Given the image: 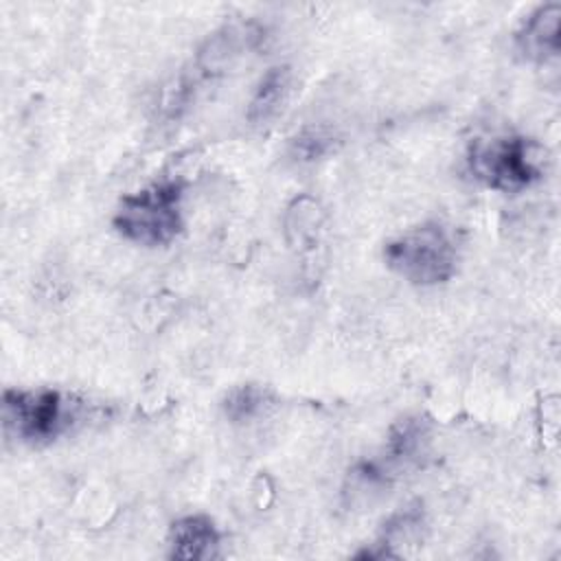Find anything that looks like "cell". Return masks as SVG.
<instances>
[{
  "label": "cell",
  "mask_w": 561,
  "mask_h": 561,
  "mask_svg": "<svg viewBox=\"0 0 561 561\" xmlns=\"http://www.w3.org/2000/svg\"><path fill=\"white\" fill-rule=\"evenodd\" d=\"M182 195V184L173 180L156 182L142 191L129 193L118 202L114 228L127 241L138 245H167L184 226Z\"/></svg>",
  "instance_id": "obj_1"
},
{
  "label": "cell",
  "mask_w": 561,
  "mask_h": 561,
  "mask_svg": "<svg viewBox=\"0 0 561 561\" xmlns=\"http://www.w3.org/2000/svg\"><path fill=\"white\" fill-rule=\"evenodd\" d=\"M386 265L412 285H438L454 276L458 248L451 232L438 221H425L383 248Z\"/></svg>",
  "instance_id": "obj_2"
},
{
  "label": "cell",
  "mask_w": 561,
  "mask_h": 561,
  "mask_svg": "<svg viewBox=\"0 0 561 561\" xmlns=\"http://www.w3.org/2000/svg\"><path fill=\"white\" fill-rule=\"evenodd\" d=\"M469 169L484 186L517 193L543 175V151L526 136L508 134L478 140L469 149Z\"/></svg>",
  "instance_id": "obj_3"
},
{
  "label": "cell",
  "mask_w": 561,
  "mask_h": 561,
  "mask_svg": "<svg viewBox=\"0 0 561 561\" xmlns=\"http://www.w3.org/2000/svg\"><path fill=\"white\" fill-rule=\"evenodd\" d=\"M4 425L24 443H48L68 425V403L59 390H4Z\"/></svg>",
  "instance_id": "obj_4"
},
{
  "label": "cell",
  "mask_w": 561,
  "mask_h": 561,
  "mask_svg": "<svg viewBox=\"0 0 561 561\" xmlns=\"http://www.w3.org/2000/svg\"><path fill=\"white\" fill-rule=\"evenodd\" d=\"M561 44V4L537 7L515 33V46L528 61L543 64L559 55Z\"/></svg>",
  "instance_id": "obj_5"
},
{
  "label": "cell",
  "mask_w": 561,
  "mask_h": 561,
  "mask_svg": "<svg viewBox=\"0 0 561 561\" xmlns=\"http://www.w3.org/2000/svg\"><path fill=\"white\" fill-rule=\"evenodd\" d=\"M219 530L206 515H186L169 528V557L206 561L219 554Z\"/></svg>",
  "instance_id": "obj_6"
},
{
  "label": "cell",
  "mask_w": 561,
  "mask_h": 561,
  "mask_svg": "<svg viewBox=\"0 0 561 561\" xmlns=\"http://www.w3.org/2000/svg\"><path fill=\"white\" fill-rule=\"evenodd\" d=\"M294 85V75L289 66H272L256 83L252 99L248 103V112L245 118L256 125H270L272 121H276L283 110L287 107L289 99H291V88Z\"/></svg>",
  "instance_id": "obj_7"
},
{
  "label": "cell",
  "mask_w": 561,
  "mask_h": 561,
  "mask_svg": "<svg viewBox=\"0 0 561 561\" xmlns=\"http://www.w3.org/2000/svg\"><path fill=\"white\" fill-rule=\"evenodd\" d=\"M324 215L311 195L296 197L285 213V237L298 256H316L322 245Z\"/></svg>",
  "instance_id": "obj_8"
},
{
  "label": "cell",
  "mask_w": 561,
  "mask_h": 561,
  "mask_svg": "<svg viewBox=\"0 0 561 561\" xmlns=\"http://www.w3.org/2000/svg\"><path fill=\"white\" fill-rule=\"evenodd\" d=\"M427 438H430V423L423 416H405L397 421L388 432L386 458L381 462L388 467L390 473L394 467H401V465L405 467L414 462L423 454Z\"/></svg>",
  "instance_id": "obj_9"
},
{
  "label": "cell",
  "mask_w": 561,
  "mask_h": 561,
  "mask_svg": "<svg viewBox=\"0 0 561 561\" xmlns=\"http://www.w3.org/2000/svg\"><path fill=\"white\" fill-rule=\"evenodd\" d=\"M423 528H425V515L421 504L405 506L403 511L394 513L388 524L383 526L381 539L375 543L379 546L377 550H364L357 557H397L394 546L403 543H419L423 539Z\"/></svg>",
  "instance_id": "obj_10"
},
{
  "label": "cell",
  "mask_w": 561,
  "mask_h": 561,
  "mask_svg": "<svg viewBox=\"0 0 561 561\" xmlns=\"http://www.w3.org/2000/svg\"><path fill=\"white\" fill-rule=\"evenodd\" d=\"M274 405V397L267 388L256 383H241L224 397V414L230 423H250L263 416Z\"/></svg>",
  "instance_id": "obj_11"
},
{
  "label": "cell",
  "mask_w": 561,
  "mask_h": 561,
  "mask_svg": "<svg viewBox=\"0 0 561 561\" xmlns=\"http://www.w3.org/2000/svg\"><path fill=\"white\" fill-rule=\"evenodd\" d=\"M333 131L324 127H307L291 140V156L300 162H313L329 156L335 149Z\"/></svg>",
  "instance_id": "obj_12"
}]
</instances>
